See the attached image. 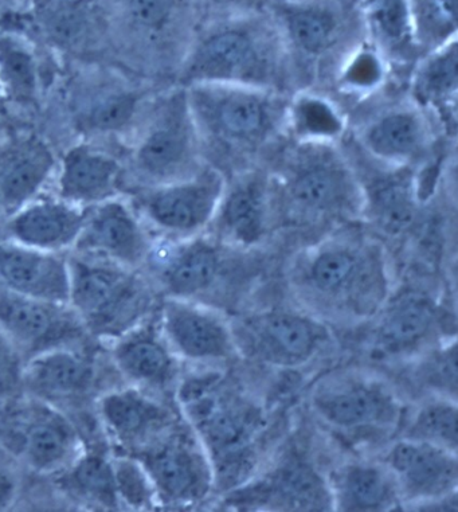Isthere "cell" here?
I'll return each instance as SVG.
<instances>
[{
	"instance_id": "cell-1",
	"label": "cell",
	"mask_w": 458,
	"mask_h": 512,
	"mask_svg": "<svg viewBox=\"0 0 458 512\" xmlns=\"http://www.w3.org/2000/svg\"><path fill=\"white\" fill-rule=\"evenodd\" d=\"M207 162L232 175L248 168L285 135L289 97L233 84L185 87Z\"/></svg>"
},
{
	"instance_id": "cell-2",
	"label": "cell",
	"mask_w": 458,
	"mask_h": 512,
	"mask_svg": "<svg viewBox=\"0 0 458 512\" xmlns=\"http://www.w3.org/2000/svg\"><path fill=\"white\" fill-rule=\"evenodd\" d=\"M179 82L245 85L285 95L297 85L284 39L245 26L219 27L199 37L180 64Z\"/></svg>"
},
{
	"instance_id": "cell-3",
	"label": "cell",
	"mask_w": 458,
	"mask_h": 512,
	"mask_svg": "<svg viewBox=\"0 0 458 512\" xmlns=\"http://www.w3.org/2000/svg\"><path fill=\"white\" fill-rule=\"evenodd\" d=\"M273 199L305 218L363 211V189L338 144L295 143L269 173Z\"/></svg>"
},
{
	"instance_id": "cell-4",
	"label": "cell",
	"mask_w": 458,
	"mask_h": 512,
	"mask_svg": "<svg viewBox=\"0 0 458 512\" xmlns=\"http://www.w3.org/2000/svg\"><path fill=\"white\" fill-rule=\"evenodd\" d=\"M69 269V307L85 330L117 338L135 327L148 293L131 269L84 254L69 260Z\"/></svg>"
},
{
	"instance_id": "cell-5",
	"label": "cell",
	"mask_w": 458,
	"mask_h": 512,
	"mask_svg": "<svg viewBox=\"0 0 458 512\" xmlns=\"http://www.w3.org/2000/svg\"><path fill=\"white\" fill-rule=\"evenodd\" d=\"M135 164L150 187L194 177L210 164L191 116L185 87L164 96L156 105L137 143Z\"/></svg>"
},
{
	"instance_id": "cell-6",
	"label": "cell",
	"mask_w": 458,
	"mask_h": 512,
	"mask_svg": "<svg viewBox=\"0 0 458 512\" xmlns=\"http://www.w3.org/2000/svg\"><path fill=\"white\" fill-rule=\"evenodd\" d=\"M226 181L222 170L207 164L194 177L150 187L140 198V207L156 228L191 236L213 221Z\"/></svg>"
},
{
	"instance_id": "cell-7",
	"label": "cell",
	"mask_w": 458,
	"mask_h": 512,
	"mask_svg": "<svg viewBox=\"0 0 458 512\" xmlns=\"http://www.w3.org/2000/svg\"><path fill=\"white\" fill-rule=\"evenodd\" d=\"M0 328L23 357L68 346L81 338L84 324L68 304L46 302L0 287Z\"/></svg>"
},
{
	"instance_id": "cell-8",
	"label": "cell",
	"mask_w": 458,
	"mask_h": 512,
	"mask_svg": "<svg viewBox=\"0 0 458 512\" xmlns=\"http://www.w3.org/2000/svg\"><path fill=\"white\" fill-rule=\"evenodd\" d=\"M428 113L413 101L374 113L356 130V139L371 162L414 168L426 158L433 142Z\"/></svg>"
},
{
	"instance_id": "cell-9",
	"label": "cell",
	"mask_w": 458,
	"mask_h": 512,
	"mask_svg": "<svg viewBox=\"0 0 458 512\" xmlns=\"http://www.w3.org/2000/svg\"><path fill=\"white\" fill-rule=\"evenodd\" d=\"M74 248L84 256L135 268L150 256V240L139 217L116 198L88 210L84 229Z\"/></svg>"
},
{
	"instance_id": "cell-10",
	"label": "cell",
	"mask_w": 458,
	"mask_h": 512,
	"mask_svg": "<svg viewBox=\"0 0 458 512\" xmlns=\"http://www.w3.org/2000/svg\"><path fill=\"white\" fill-rule=\"evenodd\" d=\"M272 203L268 171L248 168L227 177L225 191L211 222H217L223 236L237 244H257L268 229Z\"/></svg>"
},
{
	"instance_id": "cell-11",
	"label": "cell",
	"mask_w": 458,
	"mask_h": 512,
	"mask_svg": "<svg viewBox=\"0 0 458 512\" xmlns=\"http://www.w3.org/2000/svg\"><path fill=\"white\" fill-rule=\"evenodd\" d=\"M0 287L69 306V260L61 253L45 252L13 241L0 244Z\"/></svg>"
},
{
	"instance_id": "cell-12",
	"label": "cell",
	"mask_w": 458,
	"mask_h": 512,
	"mask_svg": "<svg viewBox=\"0 0 458 512\" xmlns=\"http://www.w3.org/2000/svg\"><path fill=\"white\" fill-rule=\"evenodd\" d=\"M88 210L60 197L35 198L11 214L7 230L11 241L17 244L61 253L76 245L88 218Z\"/></svg>"
},
{
	"instance_id": "cell-13",
	"label": "cell",
	"mask_w": 458,
	"mask_h": 512,
	"mask_svg": "<svg viewBox=\"0 0 458 512\" xmlns=\"http://www.w3.org/2000/svg\"><path fill=\"white\" fill-rule=\"evenodd\" d=\"M458 95L457 39L418 58L411 74L410 100L436 117L446 131L456 132Z\"/></svg>"
},
{
	"instance_id": "cell-14",
	"label": "cell",
	"mask_w": 458,
	"mask_h": 512,
	"mask_svg": "<svg viewBox=\"0 0 458 512\" xmlns=\"http://www.w3.org/2000/svg\"><path fill=\"white\" fill-rule=\"evenodd\" d=\"M123 168L119 160L89 146L70 148L58 174V197L86 207L117 197Z\"/></svg>"
},
{
	"instance_id": "cell-15",
	"label": "cell",
	"mask_w": 458,
	"mask_h": 512,
	"mask_svg": "<svg viewBox=\"0 0 458 512\" xmlns=\"http://www.w3.org/2000/svg\"><path fill=\"white\" fill-rule=\"evenodd\" d=\"M152 487L168 502L180 503L205 492V464L197 452L178 440L155 445L140 455Z\"/></svg>"
},
{
	"instance_id": "cell-16",
	"label": "cell",
	"mask_w": 458,
	"mask_h": 512,
	"mask_svg": "<svg viewBox=\"0 0 458 512\" xmlns=\"http://www.w3.org/2000/svg\"><path fill=\"white\" fill-rule=\"evenodd\" d=\"M95 379L93 363L69 346L27 359L23 386L43 400H70L84 396Z\"/></svg>"
},
{
	"instance_id": "cell-17",
	"label": "cell",
	"mask_w": 458,
	"mask_h": 512,
	"mask_svg": "<svg viewBox=\"0 0 458 512\" xmlns=\"http://www.w3.org/2000/svg\"><path fill=\"white\" fill-rule=\"evenodd\" d=\"M391 469L407 492L414 496H438L457 483V460L440 445L426 441H402L389 456Z\"/></svg>"
},
{
	"instance_id": "cell-18",
	"label": "cell",
	"mask_w": 458,
	"mask_h": 512,
	"mask_svg": "<svg viewBox=\"0 0 458 512\" xmlns=\"http://www.w3.org/2000/svg\"><path fill=\"white\" fill-rule=\"evenodd\" d=\"M48 144L26 139L15 144L0 162V203L10 214L37 198L54 170Z\"/></svg>"
},
{
	"instance_id": "cell-19",
	"label": "cell",
	"mask_w": 458,
	"mask_h": 512,
	"mask_svg": "<svg viewBox=\"0 0 458 512\" xmlns=\"http://www.w3.org/2000/svg\"><path fill=\"white\" fill-rule=\"evenodd\" d=\"M379 177L362 183L363 211L382 229L399 233L411 224L416 216L418 199V179L410 167H387Z\"/></svg>"
},
{
	"instance_id": "cell-20",
	"label": "cell",
	"mask_w": 458,
	"mask_h": 512,
	"mask_svg": "<svg viewBox=\"0 0 458 512\" xmlns=\"http://www.w3.org/2000/svg\"><path fill=\"white\" fill-rule=\"evenodd\" d=\"M77 451L76 429L57 410L41 408L23 429V457L31 468L42 474L68 467L76 460Z\"/></svg>"
},
{
	"instance_id": "cell-21",
	"label": "cell",
	"mask_w": 458,
	"mask_h": 512,
	"mask_svg": "<svg viewBox=\"0 0 458 512\" xmlns=\"http://www.w3.org/2000/svg\"><path fill=\"white\" fill-rule=\"evenodd\" d=\"M99 413L109 435L121 445L136 447L162 429L168 414L137 389L112 390L101 397Z\"/></svg>"
},
{
	"instance_id": "cell-22",
	"label": "cell",
	"mask_w": 458,
	"mask_h": 512,
	"mask_svg": "<svg viewBox=\"0 0 458 512\" xmlns=\"http://www.w3.org/2000/svg\"><path fill=\"white\" fill-rule=\"evenodd\" d=\"M347 130V117L332 97L313 88L289 97L285 135L295 143L338 144Z\"/></svg>"
},
{
	"instance_id": "cell-23",
	"label": "cell",
	"mask_w": 458,
	"mask_h": 512,
	"mask_svg": "<svg viewBox=\"0 0 458 512\" xmlns=\"http://www.w3.org/2000/svg\"><path fill=\"white\" fill-rule=\"evenodd\" d=\"M163 326L172 345L186 357L219 358L230 351L225 327L205 312L186 304L167 303L163 311Z\"/></svg>"
},
{
	"instance_id": "cell-24",
	"label": "cell",
	"mask_w": 458,
	"mask_h": 512,
	"mask_svg": "<svg viewBox=\"0 0 458 512\" xmlns=\"http://www.w3.org/2000/svg\"><path fill=\"white\" fill-rule=\"evenodd\" d=\"M112 357L124 377L142 385H164L174 370L167 347L148 328L135 326L117 336Z\"/></svg>"
},
{
	"instance_id": "cell-25",
	"label": "cell",
	"mask_w": 458,
	"mask_h": 512,
	"mask_svg": "<svg viewBox=\"0 0 458 512\" xmlns=\"http://www.w3.org/2000/svg\"><path fill=\"white\" fill-rule=\"evenodd\" d=\"M218 249L209 241L193 240L176 246L163 261L162 281L172 295L186 297L205 291L217 276Z\"/></svg>"
},
{
	"instance_id": "cell-26",
	"label": "cell",
	"mask_w": 458,
	"mask_h": 512,
	"mask_svg": "<svg viewBox=\"0 0 458 512\" xmlns=\"http://www.w3.org/2000/svg\"><path fill=\"white\" fill-rule=\"evenodd\" d=\"M260 346L276 362L299 363L315 351V327L301 316L276 312L265 316L257 328Z\"/></svg>"
},
{
	"instance_id": "cell-27",
	"label": "cell",
	"mask_w": 458,
	"mask_h": 512,
	"mask_svg": "<svg viewBox=\"0 0 458 512\" xmlns=\"http://www.w3.org/2000/svg\"><path fill=\"white\" fill-rule=\"evenodd\" d=\"M389 397L377 388L355 385L330 390L315 398L316 409L331 424L354 428L389 413Z\"/></svg>"
},
{
	"instance_id": "cell-28",
	"label": "cell",
	"mask_w": 458,
	"mask_h": 512,
	"mask_svg": "<svg viewBox=\"0 0 458 512\" xmlns=\"http://www.w3.org/2000/svg\"><path fill=\"white\" fill-rule=\"evenodd\" d=\"M61 483L66 490L86 502L107 508H115L121 503L112 461L100 453L76 457Z\"/></svg>"
},
{
	"instance_id": "cell-29",
	"label": "cell",
	"mask_w": 458,
	"mask_h": 512,
	"mask_svg": "<svg viewBox=\"0 0 458 512\" xmlns=\"http://www.w3.org/2000/svg\"><path fill=\"white\" fill-rule=\"evenodd\" d=\"M369 254L350 245H328L319 249L309 264V279L320 292L335 295L355 284L362 275Z\"/></svg>"
},
{
	"instance_id": "cell-30",
	"label": "cell",
	"mask_w": 458,
	"mask_h": 512,
	"mask_svg": "<svg viewBox=\"0 0 458 512\" xmlns=\"http://www.w3.org/2000/svg\"><path fill=\"white\" fill-rule=\"evenodd\" d=\"M0 87L6 100L34 104L38 97V65L31 50L11 37H0Z\"/></svg>"
},
{
	"instance_id": "cell-31",
	"label": "cell",
	"mask_w": 458,
	"mask_h": 512,
	"mask_svg": "<svg viewBox=\"0 0 458 512\" xmlns=\"http://www.w3.org/2000/svg\"><path fill=\"white\" fill-rule=\"evenodd\" d=\"M433 319L434 311L429 300L421 296L407 297L383 320V346L390 350H401L416 345L429 331Z\"/></svg>"
},
{
	"instance_id": "cell-32",
	"label": "cell",
	"mask_w": 458,
	"mask_h": 512,
	"mask_svg": "<svg viewBox=\"0 0 458 512\" xmlns=\"http://www.w3.org/2000/svg\"><path fill=\"white\" fill-rule=\"evenodd\" d=\"M386 57L377 49L356 48L336 72L334 81L339 91L348 95H370L385 84Z\"/></svg>"
},
{
	"instance_id": "cell-33",
	"label": "cell",
	"mask_w": 458,
	"mask_h": 512,
	"mask_svg": "<svg viewBox=\"0 0 458 512\" xmlns=\"http://www.w3.org/2000/svg\"><path fill=\"white\" fill-rule=\"evenodd\" d=\"M344 503L352 510H379L391 498V486L386 476L374 467L348 469L342 484Z\"/></svg>"
},
{
	"instance_id": "cell-34",
	"label": "cell",
	"mask_w": 458,
	"mask_h": 512,
	"mask_svg": "<svg viewBox=\"0 0 458 512\" xmlns=\"http://www.w3.org/2000/svg\"><path fill=\"white\" fill-rule=\"evenodd\" d=\"M140 97L133 92H113L99 97L82 115V124L90 131L115 132L127 127L137 108Z\"/></svg>"
},
{
	"instance_id": "cell-35",
	"label": "cell",
	"mask_w": 458,
	"mask_h": 512,
	"mask_svg": "<svg viewBox=\"0 0 458 512\" xmlns=\"http://www.w3.org/2000/svg\"><path fill=\"white\" fill-rule=\"evenodd\" d=\"M410 440L426 441L442 448H457V408L446 402L430 404L422 409L409 429Z\"/></svg>"
},
{
	"instance_id": "cell-36",
	"label": "cell",
	"mask_w": 458,
	"mask_h": 512,
	"mask_svg": "<svg viewBox=\"0 0 458 512\" xmlns=\"http://www.w3.org/2000/svg\"><path fill=\"white\" fill-rule=\"evenodd\" d=\"M285 504L295 508H319L326 499L323 483L308 468L292 467L284 469L276 482Z\"/></svg>"
},
{
	"instance_id": "cell-37",
	"label": "cell",
	"mask_w": 458,
	"mask_h": 512,
	"mask_svg": "<svg viewBox=\"0 0 458 512\" xmlns=\"http://www.w3.org/2000/svg\"><path fill=\"white\" fill-rule=\"evenodd\" d=\"M117 495L129 507L142 508L151 503L154 487L146 469L139 460L116 459L112 461Z\"/></svg>"
},
{
	"instance_id": "cell-38",
	"label": "cell",
	"mask_w": 458,
	"mask_h": 512,
	"mask_svg": "<svg viewBox=\"0 0 458 512\" xmlns=\"http://www.w3.org/2000/svg\"><path fill=\"white\" fill-rule=\"evenodd\" d=\"M26 358L13 339L0 328V398L14 396L23 388Z\"/></svg>"
},
{
	"instance_id": "cell-39",
	"label": "cell",
	"mask_w": 458,
	"mask_h": 512,
	"mask_svg": "<svg viewBox=\"0 0 458 512\" xmlns=\"http://www.w3.org/2000/svg\"><path fill=\"white\" fill-rule=\"evenodd\" d=\"M133 19L140 27L160 33L171 22L176 0H129Z\"/></svg>"
},
{
	"instance_id": "cell-40",
	"label": "cell",
	"mask_w": 458,
	"mask_h": 512,
	"mask_svg": "<svg viewBox=\"0 0 458 512\" xmlns=\"http://www.w3.org/2000/svg\"><path fill=\"white\" fill-rule=\"evenodd\" d=\"M17 495V483L13 476L0 469V511L6 510L13 504Z\"/></svg>"
},
{
	"instance_id": "cell-41",
	"label": "cell",
	"mask_w": 458,
	"mask_h": 512,
	"mask_svg": "<svg viewBox=\"0 0 458 512\" xmlns=\"http://www.w3.org/2000/svg\"><path fill=\"white\" fill-rule=\"evenodd\" d=\"M214 2L219 3V5H229V3L237 2V0H214Z\"/></svg>"
},
{
	"instance_id": "cell-42",
	"label": "cell",
	"mask_w": 458,
	"mask_h": 512,
	"mask_svg": "<svg viewBox=\"0 0 458 512\" xmlns=\"http://www.w3.org/2000/svg\"><path fill=\"white\" fill-rule=\"evenodd\" d=\"M5 96H3L2 87H0V111H2L3 103H5Z\"/></svg>"
}]
</instances>
